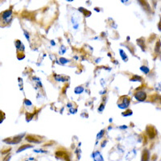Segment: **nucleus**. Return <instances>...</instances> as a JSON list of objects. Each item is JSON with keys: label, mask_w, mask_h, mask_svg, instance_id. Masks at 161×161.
I'll return each instance as SVG.
<instances>
[{"label": "nucleus", "mask_w": 161, "mask_h": 161, "mask_svg": "<svg viewBox=\"0 0 161 161\" xmlns=\"http://www.w3.org/2000/svg\"><path fill=\"white\" fill-rule=\"evenodd\" d=\"M135 98H136L138 101H144L145 99H146L147 95L145 92L139 91V92H137V93H135Z\"/></svg>", "instance_id": "nucleus-1"}, {"label": "nucleus", "mask_w": 161, "mask_h": 161, "mask_svg": "<svg viewBox=\"0 0 161 161\" xmlns=\"http://www.w3.org/2000/svg\"><path fill=\"white\" fill-rule=\"evenodd\" d=\"M147 133L149 135L150 139H153L156 135V131L153 127H147Z\"/></svg>", "instance_id": "nucleus-2"}, {"label": "nucleus", "mask_w": 161, "mask_h": 161, "mask_svg": "<svg viewBox=\"0 0 161 161\" xmlns=\"http://www.w3.org/2000/svg\"><path fill=\"white\" fill-rule=\"evenodd\" d=\"M140 2V5L143 6V8L144 10H146L147 12H150L151 11V7L149 6V4L147 3L145 0H138Z\"/></svg>", "instance_id": "nucleus-3"}, {"label": "nucleus", "mask_w": 161, "mask_h": 161, "mask_svg": "<svg viewBox=\"0 0 161 161\" xmlns=\"http://www.w3.org/2000/svg\"><path fill=\"white\" fill-rule=\"evenodd\" d=\"M26 140L29 141V142H31V143H40V140H38L37 139H36V138L32 136V135H28V136L26 137Z\"/></svg>", "instance_id": "nucleus-4"}, {"label": "nucleus", "mask_w": 161, "mask_h": 161, "mask_svg": "<svg viewBox=\"0 0 161 161\" xmlns=\"http://www.w3.org/2000/svg\"><path fill=\"white\" fill-rule=\"evenodd\" d=\"M149 152L147 150H144L142 154V161H148Z\"/></svg>", "instance_id": "nucleus-5"}, {"label": "nucleus", "mask_w": 161, "mask_h": 161, "mask_svg": "<svg viewBox=\"0 0 161 161\" xmlns=\"http://www.w3.org/2000/svg\"><path fill=\"white\" fill-rule=\"evenodd\" d=\"M32 146H31V145H24V146L20 147L18 149V151H17V152H22V151H24V150H25V149L28 148V147H31Z\"/></svg>", "instance_id": "nucleus-6"}, {"label": "nucleus", "mask_w": 161, "mask_h": 161, "mask_svg": "<svg viewBox=\"0 0 161 161\" xmlns=\"http://www.w3.org/2000/svg\"><path fill=\"white\" fill-rule=\"evenodd\" d=\"M11 14V11H6L5 12H3V18H7V17H9L10 15Z\"/></svg>", "instance_id": "nucleus-7"}, {"label": "nucleus", "mask_w": 161, "mask_h": 161, "mask_svg": "<svg viewBox=\"0 0 161 161\" xmlns=\"http://www.w3.org/2000/svg\"><path fill=\"white\" fill-rule=\"evenodd\" d=\"M80 11H82V12L85 14V15L87 17V16H89V15H91V13L89 12V11H85V9H83V8H79Z\"/></svg>", "instance_id": "nucleus-8"}, {"label": "nucleus", "mask_w": 161, "mask_h": 161, "mask_svg": "<svg viewBox=\"0 0 161 161\" xmlns=\"http://www.w3.org/2000/svg\"><path fill=\"white\" fill-rule=\"evenodd\" d=\"M143 38H142V39H140V40H138V44H139V45H140V47H141V48L143 49V50H144V46L143 45Z\"/></svg>", "instance_id": "nucleus-9"}, {"label": "nucleus", "mask_w": 161, "mask_h": 161, "mask_svg": "<svg viewBox=\"0 0 161 161\" xmlns=\"http://www.w3.org/2000/svg\"><path fill=\"white\" fill-rule=\"evenodd\" d=\"M82 91H83V88L82 87H78V88H77L75 89V93L76 94H81Z\"/></svg>", "instance_id": "nucleus-10"}, {"label": "nucleus", "mask_w": 161, "mask_h": 161, "mask_svg": "<svg viewBox=\"0 0 161 161\" xmlns=\"http://www.w3.org/2000/svg\"><path fill=\"white\" fill-rule=\"evenodd\" d=\"M160 45H161L160 42V41H158L157 44H156V47H155V52H159V50H160V49H159V48H160Z\"/></svg>", "instance_id": "nucleus-11"}, {"label": "nucleus", "mask_w": 161, "mask_h": 161, "mask_svg": "<svg viewBox=\"0 0 161 161\" xmlns=\"http://www.w3.org/2000/svg\"><path fill=\"white\" fill-rule=\"evenodd\" d=\"M141 70H142V71H143L144 73H147L149 72L148 69H147V67H144V66H143V67H141Z\"/></svg>", "instance_id": "nucleus-12"}, {"label": "nucleus", "mask_w": 161, "mask_h": 161, "mask_svg": "<svg viewBox=\"0 0 161 161\" xmlns=\"http://www.w3.org/2000/svg\"><path fill=\"white\" fill-rule=\"evenodd\" d=\"M141 81V77H138V76H135L133 78H131V81Z\"/></svg>", "instance_id": "nucleus-13"}, {"label": "nucleus", "mask_w": 161, "mask_h": 161, "mask_svg": "<svg viewBox=\"0 0 161 161\" xmlns=\"http://www.w3.org/2000/svg\"><path fill=\"white\" fill-rule=\"evenodd\" d=\"M126 114H123V115H131V114H132V111L131 110H127V112H125Z\"/></svg>", "instance_id": "nucleus-14"}, {"label": "nucleus", "mask_w": 161, "mask_h": 161, "mask_svg": "<svg viewBox=\"0 0 161 161\" xmlns=\"http://www.w3.org/2000/svg\"><path fill=\"white\" fill-rule=\"evenodd\" d=\"M103 134H104V131H101V135L99 134V135H97V139H99V137H100V138H101V137L102 136V135H103Z\"/></svg>", "instance_id": "nucleus-15"}, {"label": "nucleus", "mask_w": 161, "mask_h": 161, "mask_svg": "<svg viewBox=\"0 0 161 161\" xmlns=\"http://www.w3.org/2000/svg\"><path fill=\"white\" fill-rule=\"evenodd\" d=\"M158 27H159V29L161 31V18H160V23H159Z\"/></svg>", "instance_id": "nucleus-16"}, {"label": "nucleus", "mask_w": 161, "mask_h": 161, "mask_svg": "<svg viewBox=\"0 0 161 161\" xmlns=\"http://www.w3.org/2000/svg\"><path fill=\"white\" fill-rule=\"evenodd\" d=\"M103 109H104V106L103 105H101V109H99V111H102Z\"/></svg>", "instance_id": "nucleus-17"}]
</instances>
